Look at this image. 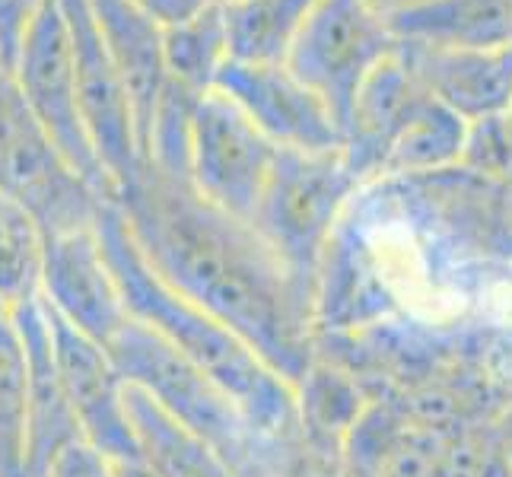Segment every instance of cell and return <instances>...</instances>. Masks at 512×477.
Segmentation results:
<instances>
[{
	"mask_svg": "<svg viewBox=\"0 0 512 477\" xmlns=\"http://www.w3.org/2000/svg\"><path fill=\"white\" fill-rule=\"evenodd\" d=\"M115 204L144 261L175 293L236 331L290 385L306 373L315 357V293L249 220L147 166Z\"/></svg>",
	"mask_w": 512,
	"mask_h": 477,
	"instance_id": "obj_1",
	"label": "cell"
},
{
	"mask_svg": "<svg viewBox=\"0 0 512 477\" xmlns=\"http://www.w3.org/2000/svg\"><path fill=\"white\" fill-rule=\"evenodd\" d=\"M96 239L118 280L128 315L153 328L166 344L188 357L239 404L245 420L268 446L303 449L296 423L293 385L264 363L236 331L207 315L191 299L175 293L140 255L131 229L115 201H105L96 217Z\"/></svg>",
	"mask_w": 512,
	"mask_h": 477,
	"instance_id": "obj_2",
	"label": "cell"
},
{
	"mask_svg": "<svg viewBox=\"0 0 512 477\" xmlns=\"http://www.w3.org/2000/svg\"><path fill=\"white\" fill-rule=\"evenodd\" d=\"M105 350L125 385L144 392L169 417L207 439L236 471V477H271L293 468L306 455V446L280 449L264 443L239 411V404L204 369L182 357L137 318H128Z\"/></svg>",
	"mask_w": 512,
	"mask_h": 477,
	"instance_id": "obj_3",
	"label": "cell"
},
{
	"mask_svg": "<svg viewBox=\"0 0 512 477\" xmlns=\"http://www.w3.org/2000/svg\"><path fill=\"white\" fill-rule=\"evenodd\" d=\"M360 188L344 150H280L261 191L252 226L284 261V268L315 293L319 264L347 201Z\"/></svg>",
	"mask_w": 512,
	"mask_h": 477,
	"instance_id": "obj_4",
	"label": "cell"
},
{
	"mask_svg": "<svg viewBox=\"0 0 512 477\" xmlns=\"http://www.w3.org/2000/svg\"><path fill=\"white\" fill-rule=\"evenodd\" d=\"M0 194L42 226L45 239L96 226L109 198L83 179L32 118L10 70L0 67Z\"/></svg>",
	"mask_w": 512,
	"mask_h": 477,
	"instance_id": "obj_5",
	"label": "cell"
},
{
	"mask_svg": "<svg viewBox=\"0 0 512 477\" xmlns=\"http://www.w3.org/2000/svg\"><path fill=\"white\" fill-rule=\"evenodd\" d=\"M398 48L385 16L366 0H319L284 58L290 74L325 102L341 137L363 80Z\"/></svg>",
	"mask_w": 512,
	"mask_h": 477,
	"instance_id": "obj_6",
	"label": "cell"
},
{
	"mask_svg": "<svg viewBox=\"0 0 512 477\" xmlns=\"http://www.w3.org/2000/svg\"><path fill=\"white\" fill-rule=\"evenodd\" d=\"M10 77L16 83V90H20L26 109L45 128V134L55 140V147L67 156V163L102 198L115 201L112 182L105 179L83 128L77 74H74V48H70V29L58 0H48L39 20L26 32L20 55H16L10 67Z\"/></svg>",
	"mask_w": 512,
	"mask_h": 477,
	"instance_id": "obj_7",
	"label": "cell"
},
{
	"mask_svg": "<svg viewBox=\"0 0 512 477\" xmlns=\"http://www.w3.org/2000/svg\"><path fill=\"white\" fill-rule=\"evenodd\" d=\"M277 147L223 93L210 90L191 115L188 182L204 201L239 220L255 217Z\"/></svg>",
	"mask_w": 512,
	"mask_h": 477,
	"instance_id": "obj_8",
	"label": "cell"
},
{
	"mask_svg": "<svg viewBox=\"0 0 512 477\" xmlns=\"http://www.w3.org/2000/svg\"><path fill=\"white\" fill-rule=\"evenodd\" d=\"M58 4L70 29V48H74V74H77L83 128L105 179L112 182V191L118 198L140 172V147H137L131 102L102 48L90 4L86 0H58Z\"/></svg>",
	"mask_w": 512,
	"mask_h": 477,
	"instance_id": "obj_9",
	"label": "cell"
},
{
	"mask_svg": "<svg viewBox=\"0 0 512 477\" xmlns=\"http://www.w3.org/2000/svg\"><path fill=\"white\" fill-rule=\"evenodd\" d=\"M51 353H55L58 379L64 398L74 414L80 439L102 452L109 462H137V446L125 408V379L102 344L64 325L55 312H48Z\"/></svg>",
	"mask_w": 512,
	"mask_h": 477,
	"instance_id": "obj_10",
	"label": "cell"
},
{
	"mask_svg": "<svg viewBox=\"0 0 512 477\" xmlns=\"http://www.w3.org/2000/svg\"><path fill=\"white\" fill-rule=\"evenodd\" d=\"M214 90L223 93L280 150H341L344 137L325 102L284 64L229 58Z\"/></svg>",
	"mask_w": 512,
	"mask_h": 477,
	"instance_id": "obj_11",
	"label": "cell"
},
{
	"mask_svg": "<svg viewBox=\"0 0 512 477\" xmlns=\"http://www.w3.org/2000/svg\"><path fill=\"white\" fill-rule=\"evenodd\" d=\"M39 299L64 325L102 347L131 318L118 280L102 255L96 226L45 239Z\"/></svg>",
	"mask_w": 512,
	"mask_h": 477,
	"instance_id": "obj_12",
	"label": "cell"
},
{
	"mask_svg": "<svg viewBox=\"0 0 512 477\" xmlns=\"http://www.w3.org/2000/svg\"><path fill=\"white\" fill-rule=\"evenodd\" d=\"M446 433L401 414L385 398H369L341 443V477H443Z\"/></svg>",
	"mask_w": 512,
	"mask_h": 477,
	"instance_id": "obj_13",
	"label": "cell"
},
{
	"mask_svg": "<svg viewBox=\"0 0 512 477\" xmlns=\"http://www.w3.org/2000/svg\"><path fill=\"white\" fill-rule=\"evenodd\" d=\"M16 334H20L26 350V414H29V452L26 471L29 477H48L51 462L67 449L80 443V427L64 388L58 379L55 353H51V331L42 299H26V303L7 309Z\"/></svg>",
	"mask_w": 512,
	"mask_h": 477,
	"instance_id": "obj_14",
	"label": "cell"
},
{
	"mask_svg": "<svg viewBox=\"0 0 512 477\" xmlns=\"http://www.w3.org/2000/svg\"><path fill=\"white\" fill-rule=\"evenodd\" d=\"M86 4H90L105 55H109L115 74L128 93L140 147V166H144L156 105H160V96L169 83L163 55V26L150 20L147 13H140L137 7H131L128 0H86Z\"/></svg>",
	"mask_w": 512,
	"mask_h": 477,
	"instance_id": "obj_15",
	"label": "cell"
},
{
	"mask_svg": "<svg viewBox=\"0 0 512 477\" xmlns=\"http://www.w3.org/2000/svg\"><path fill=\"white\" fill-rule=\"evenodd\" d=\"M398 55L439 102L465 121L512 112V42L500 48H423L398 42Z\"/></svg>",
	"mask_w": 512,
	"mask_h": 477,
	"instance_id": "obj_16",
	"label": "cell"
},
{
	"mask_svg": "<svg viewBox=\"0 0 512 477\" xmlns=\"http://www.w3.org/2000/svg\"><path fill=\"white\" fill-rule=\"evenodd\" d=\"M423 93H427V86L404 64L398 48L363 80L357 99H353L341 147L347 166L357 175L360 185L379 179L388 147H392L404 118L411 115Z\"/></svg>",
	"mask_w": 512,
	"mask_h": 477,
	"instance_id": "obj_17",
	"label": "cell"
},
{
	"mask_svg": "<svg viewBox=\"0 0 512 477\" xmlns=\"http://www.w3.org/2000/svg\"><path fill=\"white\" fill-rule=\"evenodd\" d=\"M293 395L303 446L322 462L338 465L347 430L369 404L363 382L325 353H315L306 373L293 382Z\"/></svg>",
	"mask_w": 512,
	"mask_h": 477,
	"instance_id": "obj_18",
	"label": "cell"
},
{
	"mask_svg": "<svg viewBox=\"0 0 512 477\" xmlns=\"http://www.w3.org/2000/svg\"><path fill=\"white\" fill-rule=\"evenodd\" d=\"M385 23L408 45L500 48L512 42V0H427Z\"/></svg>",
	"mask_w": 512,
	"mask_h": 477,
	"instance_id": "obj_19",
	"label": "cell"
},
{
	"mask_svg": "<svg viewBox=\"0 0 512 477\" xmlns=\"http://www.w3.org/2000/svg\"><path fill=\"white\" fill-rule=\"evenodd\" d=\"M125 408L131 420L137 462L156 477H236L226 458L185 423L169 417L144 392L125 385Z\"/></svg>",
	"mask_w": 512,
	"mask_h": 477,
	"instance_id": "obj_20",
	"label": "cell"
},
{
	"mask_svg": "<svg viewBox=\"0 0 512 477\" xmlns=\"http://www.w3.org/2000/svg\"><path fill=\"white\" fill-rule=\"evenodd\" d=\"M465 137H468V121L427 90L417 99L411 115L404 118L401 131L395 134L392 147L385 153L379 179L455 169L462 163Z\"/></svg>",
	"mask_w": 512,
	"mask_h": 477,
	"instance_id": "obj_21",
	"label": "cell"
},
{
	"mask_svg": "<svg viewBox=\"0 0 512 477\" xmlns=\"http://www.w3.org/2000/svg\"><path fill=\"white\" fill-rule=\"evenodd\" d=\"M229 32V58L284 64L287 51L319 0H220Z\"/></svg>",
	"mask_w": 512,
	"mask_h": 477,
	"instance_id": "obj_22",
	"label": "cell"
},
{
	"mask_svg": "<svg viewBox=\"0 0 512 477\" xmlns=\"http://www.w3.org/2000/svg\"><path fill=\"white\" fill-rule=\"evenodd\" d=\"M163 55L172 83L194 93L214 90L223 64L229 61V32L220 0L182 23L163 26Z\"/></svg>",
	"mask_w": 512,
	"mask_h": 477,
	"instance_id": "obj_23",
	"label": "cell"
},
{
	"mask_svg": "<svg viewBox=\"0 0 512 477\" xmlns=\"http://www.w3.org/2000/svg\"><path fill=\"white\" fill-rule=\"evenodd\" d=\"M26 350L7 309H0V477H29Z\"/></svg>",
	"mask_w": 512,
	"mask_h": 477,
	"instance_id": "obj_24",
	"label": "cell"
},
{
	"mask_svg": "<svg viewBox=\"0 0 512 477\" xmlns=\"http://www.w3.org/2000/svg\"><path fill=\"white\" fill-rule=\"evenodd\" d=\"M45 233L26 210L0 194V309L39 296Z\"/></svg>",
	"mask_w": 512,
	"mask_h": 477,
	"instance_id": "obj_25",
	"label": "cell"
},
{
	"mask_svg": "<svg viewBox=\"0 0 512 477\" xmlns=\"http://www.w3.org/2000/svg\"><path fill=\"white\" fill-rule=\"evenodd\" d=\"M458 169L493 185L512 182V112L468 121V137Z\"/></svg>",
	"mask_w": 512,
	"mask_h": 477,
	"instance_id": "obj_26",
	"label": "cell"
},
{
	"mask_svg": "<svg viewBox=\"0 0 512 477\" xmlns=\"http://www.w3.org/2000/svg\"><path fill=\"white\" fill-rule=\"evenodd\" d=\"M493 420L449 433L443 477H512Z\"/></svg>",
	"mask_w": 512,
	"mask_h": 477,
	"instance_id": "obj_27",
	"label": "cell"
},
{
	"mask_svg": "<svg viewBox=\"0 0 512 477\" xmlns=\"http://www.w3.org/2000/svg\"><path fill=\"white\" fill-rule=\"evenodd\" d=\"M48 0H0V67L10 70L26 32L39 20Z\"/></svg>",
	"mask_w": 512,
	"mask_h": 477,
	"instance_id": "obj_28",
	"label": "cell"
},
{
	"mask_svg": "<svg viewBox=\"0 0 512 477\" xmlns=\"http://www.w3.org/2000/svg\"><path fill=\"white\" fill-rule=\"evenodd\" d=\"M48 477H115L112 462L93 446H86L83 439L74 446H67L48 468Z\"/></svg>",
	"mask_w": 512,
	"mask_h": 477,
	"instance_id": "obj_29",
	"label": "cell"
},
{
	"mask_svg": "<svg viewBox=\"0 0 512 477\" xmlns=\"http://www.w3.org/2000/svg\"><path fill=\"white\" fill-rule=\"evenodd\" d=\"M131 7H137L140 13H147L150 20H156L160 26H172L182 23L188 16H194L198 10L210 7L214 0H128Z\"/></svg>",
	"mask_w": 512,
	"mask_h": 477,
	"instance_id": "obj_30",
	"label": "cell"
},
{
	"mask_svg": "<svg viewBox=\"0 0 512 477\" xmlns=\"http://www.w3.org/2000/svg\"><path fill=\"white\" fill-rule=\"evenodd\" d=\"M493 427L500 433V443H503V452H506V462L512 468V398L500 408L497 420H493Z\"/></svg>",
	"mask_w": 512,
	"mask_h": 477,
	"instance_id": "obj_31",
	"label": "cell"
},
{
	"mask_svg": "<svg viewBox=\"0 0 512 477\" xmlns=\"http://www.w3.org/2000/svg\"><path fill=\"white\" fill-rule=\"evenodd\" d=\"M369 7H373L379 16H395V13H401V10H411V7H417V4H427V0H366Z\"/></svg>",
	"mask_w": 512,
	"mask_h": 477,
	"instance_id": "obj_32",
	"label": "cell"
},
{
	"mask_svg": "<svg viewBox=\"0 0 512 477\" xmlns=\"http://www.w3.org/2000/svg\"><path fill=\"white\" fill-rule=\"evenodd\" d=\"M115 468V477H156L147 465L140 462H112Z\"/></svg>",
	"mask_w": 512,
	"mask_h": 477,
	"instance_id": "obj_33",
	"label": "cell"
}]
</instances>
